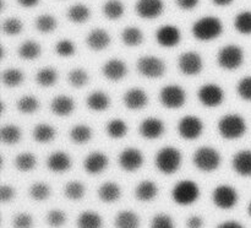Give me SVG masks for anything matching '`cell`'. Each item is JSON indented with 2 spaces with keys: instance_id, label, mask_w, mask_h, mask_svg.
Listing matches in <instances>:
<instances>
[{
  "instance_id": "f5cc1de1",
  "label": "cell",
  "mask_w": 251,
  "mask_h": 228,
  "mask_svg": "<svg viewBox=\"0 0 251 228\" xmlns=\"http://www.w3.org/2000/svg\"><path fill=\"white\" fill-rule=\"evenodd\" d=\"M15 189L11 185H1L0 188V200L1 203H9L14 199Z\"/></svg>"
},
{
  "instance_id": "d4e9b609",
  "label": "cell",
  "mask_w": 251,
  "mask_h": 228,
  "mask_svg": "<svg viewBox=\"0 0 251 228\" xmlns=\"http://www.w3.org/2000/svg\"><path fill=\"white\" fill-rule=\"evenodd\" d=\"M122 195V189L114 181H105L98 189V198L103 201V203H114Z\"/></svg>"
},
{
  "instance_id": "5bb4252c",
  "label": "cell",
  "mask_w": 251,
  "mask_h": 228,
  "mask_svg": "<svg viewBox=\"0 0 251 228\" xmlns=\"http://www.w3.org/2000/svg\"><path fill=\"white\" fill-rule=\"evenodd\" d=\"M156 41L163 48H173L181 41V32L174 25H163L156 31Z\"/></svg>"
},
{
  "instance_id": "74e56055",
  "label": "cell",
  "mask_w": 251,
  "mask_h": 228,
  "mask_svg": "<svg viewBox=\"0 0 251 228\" xmlns=\"http://www.w3.org/2000/svg\"><path fill=\"white\" fill-rule=\"evenodd\" d=\"M58 80V73L53 68H43L36 74V81L42 87H51Z\"/></svg>"
},
{
  "instance_id": "b9f144b4",
  "label": "cell",
  "mask_w": 251,
  "mask_h": 228,
  "mask_svg": "<svg viewBox=\"0 0 251 228\" xmlns=\"http://www.w3.org/2000/svg\"><path fill=\"white\" fill-rule=\"evenodd\" d=\"M234 28L240 34L249 36L251 34V11H242L235 16L234 19Z\"/></svg>"
},
{
  "instance_id": "603a6c76",
  "label": "cell",
  "mask_w": 251,
  "mask_h": 228,
  "mask_svg": "<svg viewBox=\"0 0 251 228\" xmlns=\"http://www.w3.org/2000/svg\"><path fill=\"white\" fill-rule=\"evenodd\" d=\"M50 109L58 117H68L75 110V102L69 96H56L51 100Z\"/></svg>"
},
{
  "instance_id": "6f0895ef",
  "label": "cell",
  "mask_w": 251,
  "mask_h": 228,
  "mask_svg": "<svg viewBox=\"0 0 251 228\" xmlns=\"http://www.w3.org/2000/svg\"><path fill=\"white\" fill-rule=\"evenodd\" d=\"M217 228H244L240 223L235 222V221H227V222H223L222 225L218 226Z\"/></svg>"
},
{
  "instance_id": "f35d334b",
  "label": "cell",
  "mask_w": 251,
  "mask_h": 228,
  "mask_svg": "<svg viewBox=\"0 0 251 228\" xmlns=\"http://www.w3.org/2000/svg\"><path fill=\"white\" fill-rule=\"evenodd\" d=\"M34 26L41 33H50L56 28L58 24L53 15L50 14H42L34 21Z\"/></svg>"
},
{
  "instance_id": "816d5d0a",
  "label": "cell",
  "mask_w": 251,
  "mask_h": 228,
  "mask_svg": "<svg viewBox=\"0 0 251 228\" xmlns=\"http://www.w3.org/2000/svg\"><path fill=\"white\" fill-rule=\"evenodd\" d=\"M151 228H174L173 220L168 215L159 213L152 218Z\"/></svg>"
},
{
  "instance_id": "52a82bcc",
  "label": "cell",
  "mask_w": 251,
  "mask_h": 228,
  "mask_svg": "<svg viewBox=\"0 0 251 228\" xmlns=\"http://www.w3.org/2000/svg\"><path fill=\"white\" fill-rule=\"evenodd\" d=\"M136 69L144 77L158 78L166 73V63L157 56L145 55L136 61Z\"/></svg>"
},
{
  "instance_id": "e0dca14e",
  "label": "cell",
  "mask_w": 251,
  "mask_h": 228,
  "mask_svg": "<svg viewBox=\"0 0 251 228\" xmlns=\"http://www.w3.org/2000/svg\"><path fill=\"white\" fill-rule=\"evenodd\" d=\"M108 163H109V159L105 156V153L100 151H95L86 156L85 161H83V168L88 174L96 176V174L102 173L108 167Z\"/></svg>"
},
{
  "instance_id": "2e32d148",
  "label": "cell",
  "mask_w": 251,
  "mask_h": 228,
  "mask_svg": "<svg viewBox=\"0 0 251 228\" xmlns=\"http://www.w3.org/2000/svg\"><path fill=\"white\" fill-rule=\"evenodd\" d=\"M166 127L163 120L158 118H146L141 122L139 127V132L144 139L154 140L163 135Z\"/></svg>"
},
{
  "instance_id": "9f6ffc18",
  "label": "cell",
  "mask_w": 251,
  "mask_h": 228,
  "mask_svg": "<svg viewBox=\"0 0 251 228\" xmlns=\"http://www.w3.org/2000/svg\"><path fill=\"white\" fill-rule=\"evenodd\" d=\"M20 5L22 7H26V9H29V7H34L38 5L39 0H17Z\"/></svg>"
},
{
  "instance_id": "d6986e66",
  "label": "cell",
  "mask_w": 251,
  "mask_h": 228,
  "mask_svg": "<svg viewBox=\"0 0 251 228\" xmlns=\"http://www.w3.org/2000/svg\"><path fill=\"white\" fill-rule=\"evenodd\" d=\"M112 42L110 34L103 28H95L86 37V44L90 49L95 51H104Z\"/></svg>"
},
{
  "instance_id": "9c48e42d",
  "label": "cell",
  "mask_w": 251,
  "mask_h": 228,
  "mask_svg": "<svg viewBox=\"0 0 251 228\" xmlns=\"http://www.w3.org/2000/svg\"><path fill=\"white\" fill-rule=\"evenodd\" d=\"M198 98L205 107L215 108L225 101V91L217 83H205L199 88Z\"/></svg>"
},
{
  "instance_id": "f546056e",
  "label": "cell",
  "mask_w": 251,
  "mask_h": 228,
  "mask_svg": "<svg viewBox=\"0 0 251 228\" xmlns=\"http://www.w3.org/2000/svg\"><path fill=\"white\" fill-rule=\"evenodd\" d=\"M103 220L95 211H83L77 217V228H102Z\"/></svg>"
},
{
  "instance_id": "680465c9",
  "label": "cell",
  "mask_w": 251,
  "mask_h": 228,
  "mask_svg": "<svg viewBox=\"0 0 251 228\" xmlns=\"http://www.w3.org/2000/svg\"><path fill=\"white\" fill-rule=\"evenodd\" d=\"M233 1H234V0H212L213 4L217 5V6H221V7L228 6V5L232 4Z\"/></svg>"
},
{
  "instance_id": "836d02e7",
  "label": "cell",
  "mask_w": 251,
  "mask_h": 228,
  "mask_svg": "<svg viewBox=\"0 0 251 228\" xmlns=\"http://www.w3.org/2000/svg\"><path fill=\"white\" fill-rule=\"evenodd\" d=\"M125 7L120 0H107L103 5V15L108 20H119L124 15Z\"/></svg>"
},
{
  "instance_id": "3957f363",
  "label": "cell",
  "mask_w": 251,
  "mask_h": 228,
  "mask_svg": "<svg viewBox=\"0 0 251 228\" xmlns=\"http://www.w3.org/2000/svg\"><path fill=\"white\" fill-rule=\"evenodd\" d=\"M218 132L223 139L235 140L247 131V122L239 114H226L218 122Z\"/></svg>"
},
{
  "instance_id": "bcb514c9",
  "label": "cell",
  "mask_w": 251,
  "mask_h": 228,
  "mask_svg": "<svg viewBox=\"0 0 251 228\" xmlns=\"http://www.w3.org/2000/svg\"><path fill=\"white\" fill-rule=\"evenodd\" d=\"M24 29V22L17 17H9L2 22V32L7 36H17Z\"/></svg>"
},
{
  "instance_id": "1f68e13d",
  "label": "cell",
  "mask_w": 251,
  "mask_h": 228,
  "mask_svg": "<svg viewBox=\"0 0 251 228\" xmlns=\"http://www.w3.org/2000/svg\"><path fill=\"white\" fill-rule=\"evenodd\" d=\"M32 135H33L34 141L39 142V144H47V142H50L54 140L55 129L51 125L42 123V124H37L34 127Z\"/></svg>"
},
{
  "instance_id": "30bf717a",
  "label": "cell",
  "mask_w": 251,
  "mask_h": 228,
  "mask_svg": "<svg viewBox=\"0 0 251 228\" xmlns=\"http://www.w3.org/2000/svg\"><path fill=\"white\" fill-rule=\"evenodd\" d=\"M203 131L202 120L195 115H185L178 123V132L185 140H196Z\"/></svg>"
},
{
  "instance_id": "44dd1931",
  "label": "cell",
  "mask_w": 251,
  "mask_h": 228,
  "mask_svg": "<svg viewBox=\"0 0 251 228\" xmlns=\"http://www.w3.org/2000/svg\"><path fill=\"white\" fill-rule=\"evenodd\" d=\"M71 157L64 151H55L47 158V167L54 173H64L71 168Z\"/></svg>"
},
{
  "instance_id": "277c9868",
  "label": "cell",
  "mask_w": 251,
  "mask_h": 228,
  "mask_svg": "<svg viewBox=\"0 0 251 228\" xmlns=\"http://www.w3.org/2000/svg\"><path fill=\"white\" fill-rule=\"evenodd\" d=\"M193 162L200 171L210 173L216 171L221 164V154L216 149L210 146H202L194 152Z\"/></svg>"
},
{
  "instance_id": "d6a6232c",
  "label": "cell",
  "mask_w": 251,
  "mask_h": 228,
  "mask_svg": "<svg viewBox=\"0 0 251 228\" xmlns=\"http://www.w3.org/2000/svg\"><path fill=\"white\" fill-rule=\"evenodd\" d=\"M127 130V124L123 119H119V118H115V119L109 120L105 125V131H107V135L112 139H122L126 135Z\"/></svg>"
},
{
  "instance_id": "7bdbcfd3",
  "label": "cell",
  "mask_w": 251,
  "mask_h": 228,
  "mask_svg": "<svg viewBox=\"0 0 251 228\" xmlns=\"http://www.w3.org/2000/svg\"><path fill=\"white\" fill-rule=\"evenodd\" d=\"M39 101L33 96H24L16 102L17 109L24 114H33L38 110Z\"/></svg>"
},
{
  "instance_id": "4fadbf2b",
  "label": "cell",
  "mask_w": 251,
  "mask_h": 228,
  "mask_svg": "<svg viewBox=\"0 0 251 228\" xmlns=\"http://www.w3.org/2000/svg\"><path fill=\"white\" fill-rule=\"evenodd\" d=\"M119 166L126 172H135L141 168L144 163V154L136 147H126L119 154Z\"/></svg>"
},
{
  "instance_id": "d590c367",
  "label": "cell",
  "mask_w": 251,
  "mask_h": 228,
  "mask_svg": "<svg viewBox=\"0 0 251 228\" xmlns=\"http://www.w3.org/2000/svg\"><path fill=\"white\" fill-rule=\"evenodd\" d=\"M92 129L88 125L78 124L70 130L71 141L77 145H83L92 139Z\"/></svg>"
},
{
  "instance_id": "f6af8a7d",
  "label": "cell",
  "mask_w": 251,
  "mask_h": 228,
  "mask_svg": "<svg viewBox=\"0 0 251 228\" xmlns=\"http://www.w3.org/2000/svg\"><path fill=\"white\" fill-rule=\"evenodd\" d=\"M64 194L70 200H80L85 195V185L78 180H71L64 188Z\"/></svg>"
},
{
  "instance_id": "7402d4cb",
  "label": "cell",
  "mask_w": 251,
  "mask_h": 228,
  "mask_svg": "<svg viewBox=\"0 0 251 228\" xmlns=\"http://www.w3.org/2000/svg\"><path fill=\"white\" fill-rule=\"evenodd\" d=\"M232 167L242 177H251V150H240L233 156Z\"/></svg>"
},
{
  "instance_id": "6da1fadb",
  "label": "cell",
  "mask_w": 251,
  "mask_h": 228,
  "mask_svg": "<svg viewBox=\"0 0 251 228\" xmlns=\"http://www.w3.org/2000/svg\"><path fill=\"white\" fill-rule=\"evenodd\" d=\"M191 32H193V36L199 41H212L222 34L223 24L216 16H203L194 22Z\"/></svg>"
},
{
  "instance_id": "f1b7e54d",
  "label": "cell",
  "mask_w": 251,
  "mask_h": 228,
  "mask_svg": "<svg viewBox=\"0 0 251 228\" xmlns=\"http://www.w3.org/2000/svg\"><path fill=\"white\" fill-rule=\"evenodd\" d=\"M66 16L74 24H85L91 17V10L87 5L78 2L69 7Z\"/></svg>"
},
{
  "instance_id": "7dc6e473",
  "label": "cell",
  "mask_w": 251,
  "mask_h": 228,
  "mask_svg": "<svg viewBox=\"0 0 251 228\" xmlns=\"http://www.w3.org/2000/svg\"><path fill=\"white\" fill-rule=\"evenodd\" d=\"M76 47L75 43L70 39H61L56 42L55 44V53L61 58H70L75 54Z\"/></svg>"
},
{
  "instance_id": "91938a15",
  "label": "cell",
  "mask_w": 251,
  "mask_h": 228,
  "mask_svg": "<svg viewBox=\"0 0 251 228\" xmlns=\"http://www.w3.org/2000/svg\"><path fill=\"white\" fill-rule=\"evenodd\" d=\"M249 215L251 216V203H250V205H249Z\"/></svg>"
},
{
  "instance_id": "cb8c5ba5",
  "label": "cell",
  "mask_w": 251,
  "mask_h": 228,
  "mask_svg": "<svg viewBox=\"0 0 251 228\" xmlns=\"http://www.w3.org/2000/svg\"><path fill=\"white\" fill-rule=\"evenodd\" d=\"M86 105L91 110H95V112H103V110L109 108L110 98L104 91H93L86 98Z\"/></svg>"
},
{
  "instance_id": "ba28073f",
  "label": "cell",
  "mask_w": 251,
  "mask_h": 228,
  "mask_svg": "<svg viewBox=\"0 0 251 228\" xmlns=\"http://www.w3.org/2000/svg\"><path fill=\"white\" fill-rule=\"evenodd\" d=\"M186 92L178 85L164 86L159 92V102L164 108L178 109L185 104Z\"/></svg>"
},
{
  "instance_id": "8fae6325",
  "label": "cell",
  "mask_w": 251,
  "mask_h": 228,
  "mask_svg": "<svg viewBox=\"0 0 251 228\" xmlns=\"http://www.w3.org/2000/svg\"><path fill=\"white\" fill-rule=\"evenodd\" d=\"M179 70L186 76H196L202 71L203 61L198 51H189L180 54L178 59Z\"/></svg>"
},
{
  "instance_id": "ab89813d",
  "label": "cell",
  "mask_w": 251,
  "mask_h": 228,
  "mask_svg": "<svg viewBox=\"0 0 251 228\" xmlns=\"http://www.w3.org/2000/svg\"><path fill=\"white\" fill-rule=\"evenodd\" d=\"M14 163L16 169H19V171L29 172L36 167L37 159L34 154L31 153V152H22V153L17 154Z\"/></svg>"
},
{
  "instance_id": "f907efd6",
  "label": "cell",
  "mask_w": 251,
  "mask_h": 228,
  "mask_svg": "<svg viewBox=\"0 0 251 228\" xmlns=\"http://www.w3.org/2000/svg\"><path fill=\"white\" fill-rule=\"evenodd\" d=\"M14 228H32L33 227V217L29 213H17L12 220Z\"/></svg>"
},
{
  "instance_id": "c3c4849f",
  "label": "cell",
  "mask_w": 251,
  "mask_h": 228,
  "mask_svg": "<svg viewBox=\"0 0 251 228\" xmlns=\"http://www.w3.org/2000/svg\"><path fill=\"white\" fill-rule=\"evenodd\" d=\"M46 221L50 227L59 228L61 227V226L65 225L66 215L64 211L58 210V208H54V210H50L48 213H47Z\"/></svg>"
},
{
  "instance_id": "7a4b0ae2",
  "label": "cell",
  "mask_w": 251,
  "mask_h": 228,
  "mask_svg": "<svg viewBox=\"0 0 251 228\" xmlns=\"http://www.w3.org/2000/svg\"><path fill=\"white\" fill-rule=\"evenodd\" d=\"M154 163L161 173L171 176L180 168L181 152L173 146L162 147L156 153Z\"/></svg>"
},
{
  "instance_id": "ee69618b",
  "label": "cell",
  "mask_w": 251,
  "mask_h": 228,
  "mask_svg": "<svg viewBox=\"0 0 251 228\" xmlns=\"http://www.w3.org/2000/svg\"><path fill=\"white\" fill-rule=\"evenodd\" d=\"M51 189L48 184L43 181H37L33 183L29 188V196L36 201H44L50 196Z\"/></svg>"
},
{
  "instance_id": "8992f818",
  "label": "cell",
  "mask_w": 251,
  "mask_h": 228,
  "mask_svg": "<svg viewBox=\"0 0 251 228\" xmlns=\"http://www.w3.org/2000/svg\"><path fill=\"white\" fill-rule=\"evenodd\" d=\"M243 61H244V51L237 44H228L218 51L217 63L220 68L225 70H235L242 66Z\"/></svg>"
},
{
  "instance_id": "4dcf8cb0",
  "label": "cell",
  "mask_w": 251,
  "mask_h": 228,
  "mask_svg": "<svg viewBox=\"0 0 251 228\" xmlns=\"http://www.w3.org/2000/svg\"><path fill=\"white\" fill-rule=\"evenodd\" d=\"M122 41L127 47H139L144 42V33L137 27H125L122 32Z\"/></svg>"
},
{
  "instance_id": "7c38bea8",
  "label": "cell",
  "mask_w": 251,
  "mask_h": 228,
  "mask_svg": "<svg viewBox=\"0 0 251 228\" xmlns=\"http://www.w3.org/2000/svg\"><path fill=\"white\" fill-rule=\"evenodd\" d=\"M212 200L217 207L229 210L238 203V193L229 185H220L213 190Z\"/></svg>"
},
{
  "instance_id": "60d3db41",
  "label": "cell",
  "mask_w": 251,
  "mask_h": 228,
  "mask_svg": "<svg viewBox=\"0 0 251 228\" xmlns=\"http://www.w3.org/2000/svg\"><path fill=\"white\" fill-rule=\"evenodd\" d=\"M88 80H90V75L85 69L76 68L68 74V81L75 88H82L83 86L87 85Z\"/></svg>"
},
{
  "instance_id": "9a60e30c",
  "label": "cell",
  "mask_w": 251,
  "mask_h": 228,
  "mask_svg": "<svg viewBox=\"0 0 251 228\" xmlns=\"http://www.w3.org/2000/svg\"><path fill=\"white\" fill-rule=\"evenodd\" d=\"M164 10L163 0H137L135 11L141 19L153 20L162 15Z\"/></svg>"
},
{
  "instance_id": "681fc988",
  "label": "cell",
  "mask_w": 251,
  "mask_h": 228,
  "mask_svg": "<svg viewBox=\"0 0 251 228\" xmlns=\"http://www.w3.org/2000/svg\"><path fill=\"white\" fill-rule=\"evenodd\" d=\"M237 92L244 101H251V76H245L238 82Z\"/></svg>"
},
{
  "instance_id": "83f0119b",
  "label": "cell",
  "mask_w": 251,
  "mask_h": 228,
  "mask_svg": "<svg viewBox=\"0 0 251 228\" xmlns=\"http://www.w3.org/2000/svg\"><path fill=\"white\" fill-rule=\"evenodd\" d=\"M17 53H19L20 58L25 59V60H34L41 55L42 47L38 42L33 41V39H27L19 47Z\"/></svg>"
},
{
  "instance_id": "5b68a950",
  "label": "cell",
  "mask_w": 251,
  "mask_h": 228,
  "mask_svg": "<svg viewBox=\"0 0 251 228\" xmlns=\"http://www.w3.org/2000/svg\"><path fill=\"white\" fill-rule=\"evenodd\" d=\"M200 196V188L194 180H180L172 190V198L178 205L188 206L195 203Z\"/></svg>"
},
{
  "instance_id": "ffe728a7",
  "label": "cell",
  "mask_w": 251,
  "mask_h": 228,
  "mask_svg": "<svg viewBox=\"0 0 251 228\" xmlns=\"http://www.w3.org/2000/svg\"><path fill=\"white\" fill-rule=\"evenodd\" d=\"M102 73L105 78L110 81H120L126 76V64L122 59H110L105 61L102 68Z\"/></svg>"
},
{
  "instance_id": "8d00e7d4",
  "label": "cell",
  "mask_w": 251,
  "mask_h": 228,
  "mask_svg": "<svg viewBox=\"0 0 251 228\" xmlns=\"http://www.w3.org/2000/svg\"><path fill=\"white\" fill-rule=\"evenodd\" d=\"M22 130L14 124L5 125L0 130V139L6 145H16L21 140Z\"/></svg>"
},
{
  "instance_id": "4316f807",
  "label": "cell",
  "mask_w": 251,
  "mask_h": 228,
  "mask_svg": "<svg viewBox=\"0 0 251 228\" xmlns=\"http://www.w3.org/2000/svg\"><path fill=\"white\" fill-rule=\"evenodd\" d=\"M115 228H139L140 217L134 211H120L114 220Z\"/></svg>"
},
{
  "instance_id": "db71d44e",
  "label": "cell",
  "mask_w": 251,
  "mask_h": 228,
  "mask_svg": "<svg viewBox=\"0 0 251 228\" xmlns=\"http://www.w3.org/2000/svg\"><path fill=\"white\" fill-rule=\"evenodd\" d=\"M200 0H176V4L179 9L185 10V11H190L194 10L199 5Z\"/></svg>"
},
{
  "instance_id": "ac0fdd59",
  "label": "cell",
  "mask_w": 251,
  "mask_h": 228,
  "mask_svg": "<svg viewBox=\"0 0 251 228\" xmlns=\"http://www.w3.org/2000/svg\"><path fill=\"white\" fill-rule=\"evenodd\" d=\"M123 102H124L125 107L129 108V109L139 110L146 107L147 103H149V96L142 88L134 87L124 93Z\"/></svg>"
},
{
  "instance_id": "11a10c76",
  "label": "cell",
  "mask_w": 251,
  "mask_h": 228,
  "mask_svg": "<svg viewBox=\"0 0 251 228\" xmlns=\"http://www.w3.org/2000/svg\"><path fill=\"white\" fill-rule=\"evenodd\" d=\"M203 220L200 216H191L186 221V227L188 228H202Z\"/></svg>"
},
{
  "instance_id": "484cf974",
  "label": "cell",
  "mask_w": 251,
  "mask_h": 228,
  "mask_svg": "<svg viewBox=\"0 0 251 228\" xmlns=\"http://www.w3.org/2000/svg\"><path fill=\"white\" fill-rule=\"evenodd\" d=\"M158 194V186L152 180H142L135 188V196L140 201H151Z\"/></svg>"
},
{
  "instance_id": "e575fe53",
  "label": "cell",
  "mask_w": 251,
  "mask_h": 228,
  "mask_svg": "<svg viewBox=\"0 0 251 228\" xmlns=\"http://www.w3.org/2000/svg\"><path fill=\"white\" fill-rule=\"evenodd\" d=\"M25 80V75L20 69L9 68L2 71L1 81L6 87L14 88L21 85Z\"/></svg>"
}]
</instances>
